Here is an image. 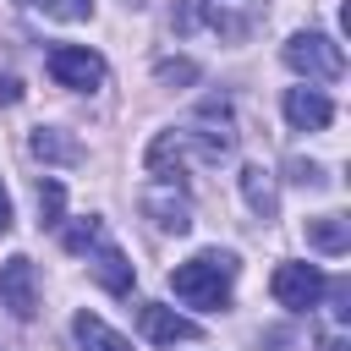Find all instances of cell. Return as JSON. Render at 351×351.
Returning <instances> with one entry per match:
<instances>
[{
    "label": "cell",
    "instance_id": "obj_1",
    "mask_svg": "<svg viewBox=\"0 0 351 351\" xmlns=\"http://www.w3.org/2000/svg\"><path fill=\"white\" fill-rule=\"evenodd\" d=\"M236 269H241V263H236V252L208 247V252H197V258H186V263H176V269H170V291H176V302L214 313V307H225V302H230Z\"/></svg>",
    "mask_w": 351,
    "mask_h": 351
},
{
    "label": "cell",
    "instance_id": "obj_2",
    "mask_svg": "<svg viewBox=\"0 0 351 351\" xmlns=\"http://www.w3.org/2000/svg\"><path fill=\"white\" fill-rule=\"evenodd\" d=\"M176 137L186 148V165H219V159L236 154V115H230L225 99H203L197 115L176 126Z\"/></svg>",
    "mask_w": 351,
    "mask_h": 351
},
{
    "label": "cell",
    "instance_id": "obj_3",
    "mask_svg": "<svg viewBox=\"0 0 351 351\" xmlns=\"http://www.w3.org/2000/svg\"><path fill=\"white\" fill-rule=\"evenodd\" d=\"M280 60L296 77H307V82H340L346 77V55H340V44L329 33H291L285 49H280Z\"/></svg>",
    "mask_w": 351,
    "mask_h": 351
},
{
    "label": "cell",
    "instance_id": "obj_4",
    "mask_svg": "<svg viewBox=\"0 0 351 351\" xmlns=\"http://www.w3.org/2000/svg\"><path fill=\"white\" fill-rule=\"evenodd\" d=\"M44 66H49V77H55L60 88H77V93H93V88H104V77H110L104 55L88 49V44H55V49L44 55Z\"/></svg>",
    "mask_w": 351,
    "mask_h": 351
},
{
    "label": "cell",
    "instance_id": "obj_5",
    "mask_svg": "<svg viewBox=\"0 0 351 351\" xmlns=\"http://www.w3.org/2000/svg\"><path fill=\"white\" fill-rule=\"evenodd\" d=\"M269 291H274V302H280L285 313H313V307L329 296V280H324L318 263H280L274 280H269Z\"/></svg>",
    "mask_w": 351,
    "mask_h": 351
},
{
    "label": "cell",
    "instance_id": "obj_6",
    "mask_svg": "<svg viewBox=\"0 0 351 351\" xmlns=\"http://www.w3.org/2000/svg\"><path fill=\"white\" fill-rule=\"evenodd\" d=\"M137 203H143V214L154 219V230H165V236H186V230H192V197L181 192V181H159V176H154Z\"/></svg>",
    "mask_w": 351,
    "mask_h": 351
},
{
    "label": "cell",
    "instance_id": "obj_7",
    "mask_svg": "<svg viewBox=\"0 0 351 351\" xmlns=\"http://www.w3.org/2000/svg\"><path fill=\"white\" fill-rule=\"evenodd\" d=\"M0 307L16 318V324H27L33 313H38V269H33V258H5L0 263Z\"/></svg>",
    "mask_w": 351,
    "mask_h": 351
},
{
    "label": "cell",
    "instance_id": "obj_8",
    "mask_svg": "<svg viewBox=\"0 0 351 351\" xmlns=\"http://www.w3.org/2000/svg\"><path fill=\"white\" fill-rule=\"evenodd\" d=\"M137 329H143L154 346H176V340H197V335H203L192 318H181V313L165 307V302H143V307H137Z\"/></svg>",
    "mask_w": 351,
    "mask_h": 351
},
{
    "label": "cell",
    "instance_id": "obj_9",
    "mask_svg": "<svg viewBox=\"0 0 351 351\" xmlns=\"http://www.w3.org/2000/svg\"><path fill=\"white\" fill-rule=\"evenodd\" d=\"M285 121L296 126V132H324L329 121H335V104H329V93L324 88H285Z\"/></svg>",
    "mask_w": 351,
    "mask_h": 351
},
{
    "label": "cell",
    "instance_id": "obj_10",
    "mask_svg": "<svg viewBox=\"0 0 351 351\" xmlns=\"http://www.w3.org/2000/svg\"><path fill=\"white\" fill-rule=\"evenodd\" d=\"M88 274H93V280H99L110 296H126V291H132V263H126V252H121L110 236H104V241L88 252Z\"/></svg>",
    "mask_w": 351,
    "mask_h": 351
},
{
    "label": "cell",
    "instance_id": "obj_11",
    "mask_svg": "<svg viewBox=\"0 0 351 351\" xmlns=\"http://www.w3.org/2000/svg\"><path fill=\"white\" fill-rule=\"evenodd\" d=\"M27 154L44 159V165H82V143L60 126H33L27 132Z\"/></svg>",
    "mask_w": 351,
    "mask_h": 351
},
{
    "label": "cell",
    "instance_id": "obj_12",
    "mask_svg": "<svg viewBox=\"0 0 351 351\" xmlns=\"http://www.w3.org/2000/svg\"><path fill=\"white\" fill-rule=\"evenodd\" d=\"M241 203L258 214V219H274L280 214V186H274V170H263V165H241Z\"/></svg>",
    "mask_w": 351,
    "mask_h": 351
},
{
    "label": "cell",
    "instance_id": "obj_13",
    "mask_svg": "<svg viewBox=\"0 0 351 351\" xmlns=\"http://www.w3.org/2000/svg\"><path fill=\"white\" fill-rule=\"evenodd\" d=\"M71 335H77V346H82V351H132V340H126V335H115L99 313H77V318H71Z\"/></svg>",
    "mask_w": 351,
    "mask_h": 351
},
{
    "label": "cell",
    "instance_id": "obj_14",
    "mask_svg": "<svg viewBox=\"0 0 351 351\" xmlns=\"http://www.w3.org/2000/svg\"><path fill=\"white\" fill-rule=\"evenodd\" d=\"M307 247L340 258V252L351 247V219H346V214H318V219H307Z\"/></svg>",
    "mask_w": 351,
    "mask_h": 351
},
{
    "label": "cell",
    "instance_id": "obj_15",
    "mask_svg": "<svg viewBox=\"0 0 351 351\" xmlns=\"http://www.w3.org/2000/svg\"><path fill=\"white\" fill-rule=\"evenodd\" d=\"M104 241V219L99 214H88V219H77L71 230H66V252H93Z\"/></svg>",
    "mask_w": 351,
    "mask_h": 351
},
{
    "label": "cell",
    "instance_id": "obj_16",
    "mask_svg": "<svg viewBox=\"0 0 351 351\" xmlns=\"http://www.w3.org/2000/svg\"><path fill=\"white\" fill-rule=\"evenodd\" d=\"M60 208H66V186H60L55 176H44V181H38V219H44V225H60Z\"/></svg>",
    "mask_w": 351,
    "mask_h": 351
},
{
    "label": "cell",
    "instance_id": "obj_17",
    "mask_svg": "<svg viewBox=\"0 0 351 351\" xmlns=\"http://www.w3.org/2000/svg\"><path fill=\"white\" fill-rule=\"evenodd\" d=\"M33 11H44L55 22H88L93 16V0H33Z\"/></svg>",
    "mask_w": 351,
    "mask_h": 351
},
{
    "label": "cell",
    "instance_id": "obj_18",
    "mask_svg": "<svg viewBox=\"0 0 351 351\" xmlns=\"http://www.w3.org/2000/svg\"><path fill=\"white\" fill-rule=\"evenodd\" d=\"M197 22H203V0H176V5H170V27H176V33H192Z\"/></svg>",
    "mask_w": 351,
    "mask_h": 351
},
{
    "label": "cell",
    "instance_id": "obj_19",
    "mask_svg": "<svg viewBox=\"0 0 351 351\" xmlns=\"http://www.w3.org/2000/svg\"><path fill=\"white\" fill-rule=\"evenodd\" d=\"M154 77L159 82H197V60H159Z\"/></svg>",
    "mask_w": 351,
    "mask_h": 351
},
{
    "label": "cell",
    "instance_id": "obj_20",
    "mask_svg": "<svg viewBox=\"0 0 351 351\" xmlns=\"http://www.w3.org/2000/svg\"><path fill=\"white\" fill-rule=\"evenodd\" d=\"M291 181H302V186H324V170L307 165V159H291Z\"/></svg>",
    "mask_w": 351,
    "mask_h": 351
},
{
    "label": "cell",
    "instance_id": "obj_21",
    "mask_svg": "<svg viewBox=\"0 0 351 351\" xmlns=\"http://www.w3.org/2000/svg\"><path fill=\"white\" fill-rule=\"evenodd\" d=\"M16 99H22V82L11 71H0V104H16Z\"/></svg>",
    "mask_w": 351,
    "mask_h": 351
},
{
    "label": "cell",
    "instance_id": "obj_22",
    "mask_svg": "<svg viewBox=\"0 0 351 351\" xmlns=\"http://www.w3.org/2000/svg\"><path fill=\"white\" fill-rule=\"evenodd\" d=\"M5 230H11V192L0 186V236H5Z\"/></svg>",
    "mask_w": 351,
    "mask_h": 351
},
{
    "label": "cell",
    "instance_id": "obj_23",
    "mask_svg": "<svg viewBox=\"0 0 351 351\" xmlns=\"http://www.w3.org/2000/svg\"><path fill=\"white\" fill-rule=\"evenodd\" d=\"M263 340H269V346H274V351H291V335H280V329H269V335H263Z\"/></svg>",
    "mask_w": 351,
    "mask_h": 351
},
{
    "label": "cell",
    "instance_id": "obj_24",
    "mask_svg": "<svg viewBox=\"0 0 351 351\" xmlns=\"http://www.w3.org/2000/svg\"><path fill=\"white\" fill-rule=\"evenodd\" d=\"M318 351H346V335H324V340H318Z\"/></svg>",
    "mask_w": 351,
    "mask_h": 351
},
{
    "label": "cell",
    "instance_id": "obj_25",
    "mask_svg": "<svg viewBox=\"0 0 351 351\" xmlns=\"http://www.w3.org/2000/svg\"><path fill=\"white\" fill-rule=\"evenodd\" d=\"M16 5H27V11H33V0H16Z\"/></svg>",
    "mask_w": 351,
    "mask_h": 351
}]
</instances>
